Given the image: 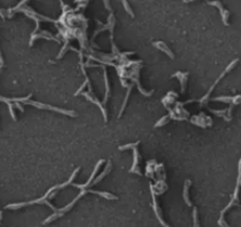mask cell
Wrapping results in <instances>:
<instances>
[{
  "label": "cell",
  "instance_id": "cell-8",
  "mask_svg": "<svg viewBox=\"0 0 241 227\" xmlns=\"http://www.w3.org/2000/svg\"><path fill=\"white\" fill-rule=\"evenodd\" d=\"M122 4L125 6V8H127V12H128V13H130V14H131V17H135V14L133 13V11H131V7H129L128 3H127V1H122Z\"/></svg>",
  "mask_w": 241,
  "mask_h": 227
},
{
  "label": "cell",
  "instance_id": "cell-1",
  "mask_svg": "<svg viewBox=\"0 0 241 227\" xmlns=\"http://www.w3.org/2000/svg\"><path fill=\"white\" fill-rule=\"evenodd\" d=\"M240 186H241V160H240V162H239V176H238V184H236L234 194H233V196H232V200H230V202L226 206L225 209L221 212V216H220V219H219V225L221 227H228V225H227L226 222H223V215H225L226 212L228 211L232 206L239 205V190H240Z\"/></svg>",
  "mask_w": 241,
  "mask_h": 227
},
{
  "label": "cell",
  "instance_id": "cell-6",
  "mask_svg": "<svg viewBox=\"0 0 241 227\" xmlns=\"http://www.w3.org/2000/svg\"><path fill=\"white\" fill-rule=\"evenodd\" d=\"M154 45L156 46V49H158V50H161V51H163L164 53L166 54H168L170 58H174V53H173L172 51L169 50V48L167 46L166 44L163 43V42H154Z\"/></svg>",
  "mask_w": 241,
  "mask_h": 227
},
{
  "label": "cell",
  "instance_id": "cell-4",
  "mask_svg": "<svg viewBox=\"0 0 241 227\" xmlns=\"http://www.w3.org/2000/svg\"><path fill=\"white\" fill-rule=\"evenodd\" d=\"M208 4L209 5L218 6V7H219L221 17H222V22L225 23V25H228V16H229V12L226 11L225 8L222 7V4H221V3H218V1H215V3H208Z\"/></svg>",
  "mask_w": 241,
  "mask_h": 227
},
{
  "label": "cell",
  "instance_id": "cell-7",
  "mask_svg": "<svg viewBox=\"0 0 241 227\" xmlns=\"http://www.w3.org/2000/svg\"><path fill=\"white\" fill-rule=\"evenodd\" d=\"M169 119H170V117H169L168 115H167V116H164V117H162V119H161L160 121H158V122L156 123L155 127H162V125H164V124H166V123H168V121H169Z\"/></svg>",
  "mask_w": 241,
  "mask_h": 227
},
{
  "label": "cell",
  "instance_id": "cell-2",
  "mask_svg": "<svg viewBox=\"0 0 241 227\" xmlns=\"http://www.w3.org/2000/svg\"><path fill=\"white\" fill-rule=\"evenodd\" d=\"M192 123L195 125H198V127H208V125L212 124V119L210 117H208L207 115H203V114H198V116H193V119H190Z\"/></svg>",
  "mask_w": 241,
  "mask_h": 227
},
{
  "label": "cell",
  "instance_id": "cell-5",
  "mask_svg": "<svg viewBox=\"0 0 241 227\" xmlns=\"http://www.w3.org/2000/svg\"><path fill=\"white\" fill-rule=\"evenodd\" d=\"M172 77H176V78L180 79L181 90H182V92H184V90H186V83H187V81H188V73L187 72H177V73H175V75H173Z\"/></svg>",
  "mask_w": 241,
  "mask_h": 227
},
{
  "label": "cell",
  "instance_id": "cell-3",
  "mask_svg": "<svg viewBox=\"0 0 241 227\" xmlns=\"http://www.w3.org/2000/svg\"><path fill=\"white\" fill-rule=\"evenodd\" d=\"M139 144V142H136V143H134V144H131V147H133V149H134V159H135V161H134V164H133V168H131V173H136V174H141V172H139V167H138V151H137V147H138Z\"/></svg>",
  "mask_w": 241,
  "mask_h": 227
}]
</instances>
